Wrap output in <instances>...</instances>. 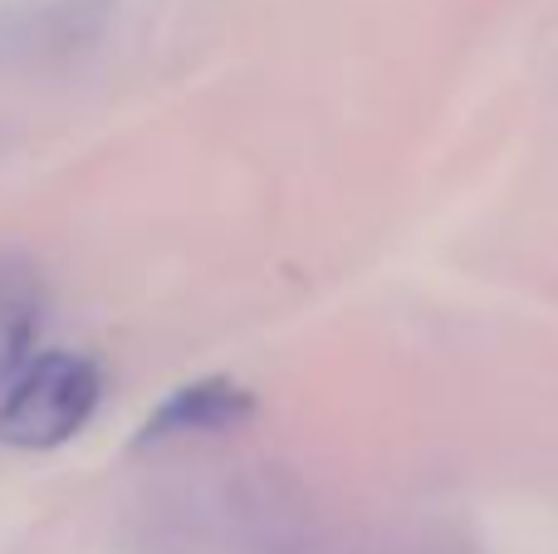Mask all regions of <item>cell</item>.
<instances>
[{
    "mask_svg": "<svg viewBox=\"0 0 558 554\" xmlns=\"http://www.w3.org/2000/svg\"><path fill=\"white\" fill-rule=\"evenodd\" d=\"M255 412V398L226 378H206L192 388H177L153 418L143 422V447L167 437H202V432H231Z\"/></svg>",
    "mask_w": 558,
    "mask_h": 554,
    "instance_id": "cell-2",
    "label": "cell"
},
{
    "mask_svg": "<svg viewBox=\"0 0 558 554\" xmlns=\"http://www.w3.org/2000/svg\"><path fill=\"white\" fill-rule=\"evenodd\" d=\"M104 373L84 353H39L0 388V442L15 451H49L88 427Z\"/></svg>",
    "mask_w": 558,
    "mask_h": 554,
    "instance_id": "cell-1",
    "label": "cell"
},
{
    "mask_svg": "<svg viewBox=\"0 0 558 554\" xmlns=\"http://www.w3.org/2000/svg\"><path fill=\"white\" fill-rule=\"evenodd\" d=\"M39 320H45V294L25 261L0 255V388L35 359Z\"/></svg>",
    "mask_w": 558,
    "mask_h": 554,
    "instance_id": "cell-3",
    "label": "cell"
}]
</instances>
